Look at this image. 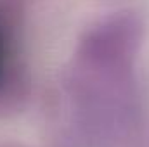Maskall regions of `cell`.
I'll return each instance as SVG.
<instances>
[{"label":"cell","instance_id":"cell-1","mask_svg":"<svg viewBox=\"0 0 149 147\" xmlns=\"http://www.w3.org/2000/svg\"><path fill=\"white\" fill-rule=\"evenodd\" d=\"M9 62H10V33L3 17H0V83L7 76Z\"/></svg>","mask_w":149,"mask_h":147}]
</instances>
